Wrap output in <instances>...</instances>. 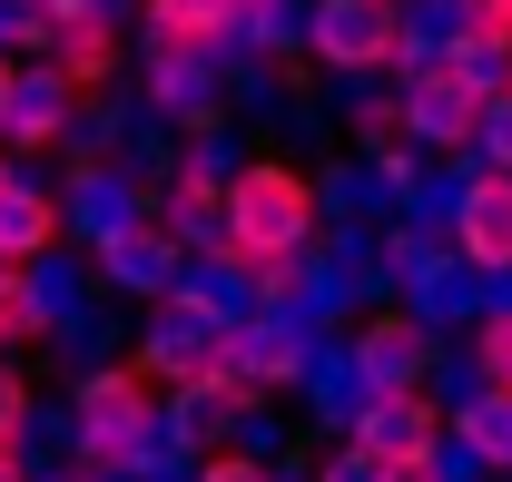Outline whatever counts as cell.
Here are the masks:
<instances>
[{
  "label": "cell",
  "instance_id": "obj_1",
  "mask_svg": "<svg viewBox=\"0 0 512 482\" xmlns=\"http://www.w3.org/2000/svg\"><path fill=\"white\" fill-rule=\"evenodd\" d=\"M325 246V197H316V168L256 148L247 178L227 187V256L237 266H266V256H316Z\"/></svg>",
  "mask_w": 512,
  "mask_h": 482
},
{
  "label": "cell",
  "instance_id": "obj_2",
  "mask_svg": "<svg viewBox=\"0 0 512 482\" xmlns=\"http://www.w3.org/2000/svg\"><path fill=\"white\" fill-rule=\"evenodd\" d=\"M69 404H79V453H89L99 473L138 482L148 463H158V443H168V394H158L138 364H99V374H79Z\"/></svg>",
  "mask_w": 512,
  "mask_h": 482
},
{
  "label": "cell",
  "instance_id": "obj_3",
  "mask_svg": "<svg viewBox=\"0 0 512 482\" xmlns=\"http://www.w3.org/2000/svg\"><path fill=\"white\" fill-rule=\"evenodd\" d=\"M414 0H306V60L325 79H394Z\"/></svg>",
  "mask_w": 512,
  "mask_h": 482
},
{
  "label": "cell",
  "instance_id": "obj_4",
  "mask_svg": "<svg viewBox=\"0 0 512 482\" xmlns=\"http://www.w3.org/2000/svg\"><path fill=\"white\" fill-rule=\"evenodd\" d=\"M227 355H237V325H217V315H197L188 296L148 305L138 315V345L128 364L158 384V394H197V384H227Z\"/></svg>",
  "mask_w": 512,
  "mask_h": 482
},
{
  "label": "cell",
  "instance_id": "obj_5",
  "mask_svg": "<svg viewBox=\"0 0 512 482\" xmlns=\"http://www.w3.org/2000/svg\"><path fill=\"white\" fill-rule=\"evenodd\" d=\"M463 335H444L434 315H414V305H365L355 325H345V355L365 374V394H414V384H434V364L453 355Z\"/></svg>",
  "mask_w": 512,
  "mask_h": 482
},
{
  "label": "cell",
  "instance_id": "obj_6",
  "mask_svg": "<svg viewBox=\"0 0 512 482\" xmlns=\"http://www.w3.org/2000/svg\"><path fill=\"white\" fill-rule=\"evenodd\" d=\"M138 99H148V119H158V128H178V138L237 128V89H227V60H207V50H138Z\"/></svg>",
  "mask_w": 512,
  "mask_h": 482
},
{
  "label": "cell",
  "instance_id": "obj_7",
  "mask_svg": "<svg viewBox=\"0 0 512 482\" xmlns=\"http://www.w3.org/2000/svg\"><path fill=\"white\" fill-rule=\"evenodd\" d=\"M394 89H404V138H414L424 158H444V168L483 158V119H493V99H483L463 69H414V79H394Z\"/></svg>",
  "mask_w": 512,
  "mask_h": 482
},
{
  "label": "cell",
  "instance_id": "obj_8",
  "mask_svg": "<svg viewBox=\"0 0 512 482\" xmlns=\"http://www.w3.org/2000/svg\"><path fill=\"white\" fill-rule=\"evenodd\" d=\"M60 197H69V246H79V256H99V246H119L128 227H148V217H158V187L138 178L128 158L60 168Z\"/></svg>",
  "mask_w": 512,
  "mask_h": 482
},
{
  "label": "cell",
  "instance_id": "obj_9",
  "mask_svg": "<svg viewBox=\"0 0 512 482\" xmlns=\"http://www.w3.org/2000/svg\"><path fill=\"white\" fill-rule=\"evenodd\" d=\"M325 345H335V335H316V325L247 315V325H237V355H227V384H247V394H266V404H306V374H316Z\"/></svg>",
  "mask_w": 512,
  "mask_h": 482
},
{
  "label": "cell",
  "instance_id": "obj_10",
  "mask_svg": "<svg viewBox=\"0 0 512 482\" xmlns=\"http://www.w3.org/2000/svg\"><path fill=\"white\" fill-rule=\"evenodd\" d=\"M444 237H453V256H463V266L512 276V168H483V158H463V168H453Z\"/></svg>",
  "mask_w": 512,
  "mask_h": 482
},
{
  "label": "cell",
  "instance_id": "obj_11",
  "mask_svg": "<svg viewBox=\"0 0 512 482\" xmlns=\"http://www.w3.org/2000/svg\"><path fill=\"white\" fill-rule=\"evenodd\" d=\"M345 443L375 453V463H434L453 443V414H444L434 384H414V394H365V414L345 423Z\"/></svg>",
  "mask_w": 512,
  "mask_h": 482
},
{
  "label": "cell",
  "instance_id": "obj_12",
  "mask_svg": "<svg viewBox=\"0 0 512 482\" xmlns=\"http://www.w3.org/2000/svg\"><path fill=\"white\" fill-rule=\"evenodd\" d=\"M79 89L60 79V60H20V89H10V119H0V148L20 158V168H40V158H60L69 128H79Z\"/></svg>",
  "mask_w": 512,
  "mask_h": 482
},
{
  "label": "cell",
  "instance_id": "obj_13",
  "mask_svg": "<svg viewBox=\"0 0 512 482\" xmlns=\"http://www.w3.org/2000/svg\"><path fill=\"white\" fill-rule=\"evenodd\" d=\"M60 246H69V197H60V178L10 168V178H0V266H50Z\"/></svg>",
  "mask_w": 512,
  "mask_h": 482
},
{
  "label": "cell",
  "instance_id": "obj_14",
  "mask_svg": "<svg viewBox=\"0 0 512 482\" xmlns=\"http://www.w3.org/2000/svg\"><path fill=\"white\" fill-rule=\"evenodd\" d=\"M89 266H99V286H109V296H128V305H168V296H178V276H188L197 256L168 237L158 217H148V227H128L119 246H99Z\"/></svg>",
  "mask_w": 512,
  "mask_h": 482
},
{
  "label": "cell",
  "instance_id": "obj_15",
  "mask_svg": "<svg viewBox=\"0 0 512 482\" xmlns=\"http://www.w3.org/2000/svg\"><path fill=\"white\" fill-rule=\"evenodd\" d=\"M237 20H247V0H138V50H207V60H227Z\"/></svg>",
  "mask_w": 512,
  "mask_h": 482
},
{
  "label": "cell",
  "instance_id": "obj_16",
  "mask_svg": "<svg viewBox=\"0 0 512 482\" xmlns=\"http://www.w3.org/2000/svg\"><path fill=\"white\" fill-rule=\"evenodd\" d=\"M128 30H138L128 10H89V20H69V30H60V50H50V60H60V79L79 89V99H109V89H119Z\"/></svg>",
  "mask_w": 512,
  "mask_h": 482
},
{
  "label": "cell",
  "instance_id": "obj_17",
  "mask_svg": "<svg viewBox=\"0 0 512 482\" xmlns=\"http://www.w3.org/2000/svg\"><path fill=\"white\" fill-rule=\"evenodd\" d=\"M316 197H325V227H384V217H394V197H384V178H375L365 148L325 158V168H316Z\"/></svg>",
  "mask_w": 512,
  "mask_h": 482
},
{
  "label": "cell",
  "instance_id": "obj_18",
  "mask_svg": "<svg viewBox=\"0 0 512 482\" xmlns=\"http://www.w3.org/2000/svg\"><path fill=\"white\" fill-rule=\"evenodd\" d=\"M453 443L483 463V482H512V394H473L453 414Z\"/></svg>",
  "mask_w": 512,
  "mask_h": 482
},
{
  "label": "cell",
  "instance_id": "obj_19",
  "mask_svg": "<svg viewBox=\"0 0 512 482\" xmlns=\"http://www.w3.org/2000/svg\"><path fill=\"white\" fill-rule=\"evenodd\" d=\"M335 119H345V138H355L365 158H384V148H404V89H375V79H355Z\"/></svg>",
  "mask_w": 512,
  "mask_h": 482
},
{
  "label": "cell",
  "instance_id": "obj_20",
  "mask_svg": "<svg viewBox=\"0 0 512 482\" xmlns=\"http://www.w3.org/2000/svg\"><path fill=\"white\" fill-rule=\"evenodd\" d=\"M237 50H256V60H306V0H247Z\"/></svg>",
  "mask_w": 512,
  "mask_h": 482
},
{
  "label": "cell",
  "instance_id": "obj_21",
  "mask_svg": "<svg viewBox=\"0 0 512 482\" xmlns=\"http://www.w3.org/2000/svg\"><path fill=\"white\" fill-rule=\"evenodd\" d=\"M50 50H60L50 0H0V60H50Z\"/></svg>",
  "mask_w": 512,
  "mask_h": 482
},
{
  "label": "cell",
  "instance_id": "obj_22",
  "mask_svg": "<svg viewBox=\"0 0 512 482\" xmlns=\"http://www.w3.org/2000/svg\"><path fill=\"white\" fill-rule=\"evenodd\" d=\"M10 345H50V325H40V286H30V266H0V355Z\"/></svg>",
  "mask_w": 512,
  "mask_h": 482
},
{
  "label": "cell",
  "instance_id": "obj_23",
  "mask_svg": "<svg viewBox=\"0 0 512 482\" xmlns=\"http://www.w3.org/2000/svg\"><path fill=\"white\" fill-rule=\"evenodd\" d=\"M463 345H473V364H483V384H493V394H512V296L493 305V315H483Z\"/></svg>",
  "mask_w": 512,
  "mask_h": 482
},
{
  "label": "cell",
  "instance_id": "obj_24",
  "mask_svg": "<svg viewBox=\"0 0 512 482\" xmlns=\"http://www.w3.org/2000/svg\"><path fill=\"white\" fill-rule=\"evenodd\" d=\"M30 414H40V384L20 374V355H0V453H20Z\"/></svg>",
  "mask_w": 512,
  "mask_h": 482
},
{
  "label": "cell",
  "instance_id": "obj_25",
  "mask_svg": "<svg viewBox=\"0 0 512 482\" xmlns=\"http://www.w3.org/2000/svg\"><path fill=\"white\" fill-rule=\"evenodd\" d=\"M463 40L493 50V60H512V0H463Z\"/></svg>",
  "mask_w": 512,
  "mask_h": 482
},
{
  "label": "cell",
  "instance_id": "obj_26",
  "mask_svg": "<svg viewBox=\"0 0 512 482\" xmlns=\"http://www.w3.org/2000/svg\"><path fill=\"white\" fill-rule=\"evenodd\" d=\"M197 482H286V473H276L266 453H207V463H197Z\"/></svg>",
  "mask_w": 512,
  "mask_h": 482
},
{
  "label": "cell",
  "instance_id": "obj_27",
  "mask_svg": "<svg viewBox=\"0 0 512 482\" xmlns=\"http://www.w3.org/2000/svg\"><path fill=\"white\" fill-rule=\"evenodd\" d=\"M316 482H394V463H375V453H355V443H335Z\"/></svg>",
  "mask_w": 512,
  "mask_h": 482
},
{
  "label": "cell",
  "instance_id": "obj_28",
  "mask_svg": "<svg viewBox=\"0 0 512 482\" xmlns=\"http://www.w3.org/2000/svg\"><path fill=\"white\" fill-rule=\"evenodd\" d=\"M483 168H512V79L493 99V119H483Z\"/></svg>",
  "mask_w": 512,
  "mask_h": 482
},
{
  "label": "cell",
  "instance_id": "obj_29",
  "mask_svg": "<svg viewBox=\"0 0 512 482\" xmlns=\"http://www.w3.org/2000/svg\"><path fill=\"white\" fill-rule=\"evenodd\" d=\"M10 89H20V60H0V119H10Z\"/></svg>",
  "mask_w": 512,
  "mask_h": 482
},
{
  "label": "cell",
  "instance_id": "obj_30",
  "mask_svg": "<svg viewBox=\"0 0 512 482\" xmlns=\"http://www.w3.org/2000/svg\"><path fill=\"white\" fill-rule=\"evenodd\" d=\"M0 482H30V463H20V453H0Z\"/></svg>",
  "mask_w": 512,
  "mask_h": 482
},
{
  "label": "cell",
  "instance_id": "obj_31",
  "mask_svg": "<svg viewBox=\"0 0 512 482\" xmlns=\"http://www.w3.org/2000/svg\"><path fill=\"white\" fill-rule=\"evenodd\" d=\"M10 168H20V158H10V148H0V178H10Z\"/></svg>",
  "mask_w": 512,
  "mask_h": 482
}]
</instances>
